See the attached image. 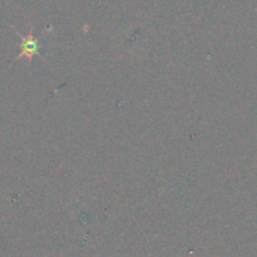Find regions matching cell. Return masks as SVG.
<instances>
[{"label":"cell","instance_id":"6da1fadb","mask_svg":"<svg viewBox=\"0 0 257 257\" xmlns=\"http://www.w3.org/2000/svg\"><path fill=\"white\" fill-rule=\"evenodd\" d=\"M38 49L39 47L36 39H33L32 37H27V38H23V42H22L21 57L26 56L28 58H31L34 54L38 53Z\"/></svg>","mask_w":257,"mask_h":257}]
</instances>
